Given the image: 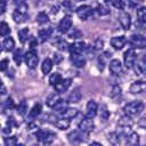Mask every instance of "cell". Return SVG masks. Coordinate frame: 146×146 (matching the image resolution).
Listing matches in <instances>:
<instances>
[{
	"mask_svg": "<svg viewBox=\"0 0 146 146\" xmlns=\"http://www.w3.org/2000/svg\"><path fill=\"white\" fill-rule=\"evenodd\" d=\"M144 107H145V105H144L143 102L135 100V102H131V103L127 104L123 107V112H124V115H127L129 117H133V116L139 115L144 111Z\"/></svg>",
	"mask_w": 146,
	"mask_h": 146,
	"instance_id": "1",
	"label": "cell"
},
{
	"mask_svg": "<svg viewBox=\"0 0 146 146\" xmlns=\"http://www.w3.org/2000/svg\"><path fill=\"white\" fill-rule=\"evenodd\" d=\"M136 60H137V54H136V51L133 50V48L127 49V50L124 51V55H123V64H124V66H125L128 70H130V68L133 67Z\"/></svg>",
	"mask_w": 146,
	"mask_h": 146,
	"instance_id": "2",
	"label": "cell"
},
{
	"mask_svg": "<svg viewBox=\"0 0 146 146\" xmlns=\"http://www.w3.org/2000/svg\"><path fill=\"white\" fill-rule=\"evenodd\" d=\"M67 139H68V141L71 144L78 145V144H80V143H82V141H84V140L88 139V133H86L83 131H80V130L79 131L78 130H74V131H72V132L68 133Z\"/></svg>",
	"mask_w": 146,
	"mask_h": 146,
	"instance_id": "3",
	"label": "cell"
},
{
	"mask_svg": "<svg viewBox=\"0 0 146 146\" xmlns=\"http://www.w3.org/2000/svg\"><path fill=\"white\" fill-rule=\"evenodd\" d=\"M38 140L44 145H49L50 143L54 141V138H55V133L51 132V131H48V130H39L36 133H35Z\"/></svg>",
	"mask_w": 146,
	"mask_h": 146,
	"instance_id": "4",
	"label": "cell"
},
{
	"mask_svg": "<svg viewBox=\"0 0 146 146\" xmlns=\"http://www.w3.org/2000/svg\"><path fill=\"white\" fill-rule=\"evenodd\" d=\"M129 43L132 48L145 49L146 48V36L141 35V34H133V35H131Z\"/></svg>",
	"mask_w": 146,
	"mask_h": 146,
	"instance_id": "5",
	"label": "cell"
},
{
	"mask_svg": "<svg viewBox=\"0 0 146 146\" xmlns=\"http://www.w3.org/2000/svg\"><path fill=\"white\" fill-rule=\"evenodd\" d=\"M94 11H95V10H94L90 6H88V5H82V6L78 7V9H76V15H78V17H79L80 19L86 21V19H89V18L94 15Z\"/></svg>",
	"mask_w": 146,
	"mask_h": 146,
	"instance_id": "6",
	"label": "cell"
},
{
	"mask_svg": "<svg viewBox=\"0 0 146 146\" xmlns=\"http://www.w3.org/2000/svg\"><path fill=\"white\" fill-rule=\"evenodd\" d=\"M24 60H25V64L27 65L29 68H35L38 63H39V58H38V55L35 54L34 50H30L27 52H25L24 55Z\"/></svg>",
	"mask_w": 146,
	"mask_h": 146,
	"instance_id": "7",
	"label": "cell"
},
{
	"mask_svg": "<svg viewBox=\"0 0 146 146\" xmlns=\"http://www.w3.org/2000/svg\"><path fill=\"white\" fill-rule=\"evenodd\" d=\"M95 128V124H94V121L90 117H84L83 120L80 121L79 123V129L80 131H83L86 133H90Z\"/></svg>",
	"mask_w": 146,
	"mask_h": 146,
	"instance_id": "8",
	"label": "cell"
},
{
	"mask_svg": "<svg viewBox=\"0 0 146 146\" xmlns=\"http://www.w3.org/2000/svg\"><path fill=\"white\" fill-rule=\"evenodd\" d=\"M72 18L70 17V16H64L62 19H60V22L58 23V31L60 32V33H67L70 30H71V27H72Z\"/></svg>",
	"mask_w": 146,
	"mask_h": 146,
	"instance_id": "9",
	"label": "cell"
},
{
	"mask_svg": "<svg viewBox=\"0 0 146 146\" xmlns=\"http://www.w3.org/2000/svg\"><path fill=\"white\" fill-rule=\"evenodd\" d=\"M97 112H98V104L92 99L89 100L86 105V116L90 117V119H94L96 116Z\"/></svg>",
	"mask_w": 146,
	"mask_h": 146,
	"instance_id": "10",
	"label": "cell"
},
{
	"mask_svg": "<svg viewBox=\"0 0 146 146\" xmlns=\"http://www.w3.org/2000/svg\"><path fill=\"white\" fill-rule=\"evenodd\" d=\"M108 66H110V72L113 75H121L123 73V66L119 59H112Z\"/></svg>",
	"mask_w": 146,
	"mask_h": 146,
	"instance_id": "11",
	"label": "cell"
},
{
	"mask_svg": "<svg viewBox=\"0 0 146 146\" xmlns=\"http://www.w3.org/2000/svg\"><path fill=\"white\" fill-rule=\"evenodd\" d=\"M67 50L70 54H82L86 50V43L83 41H75L68 46Z\"/></svg>",
	"mask_w": 146,
	"mask_h": 146,
	"instance_id": "12",
	"label": "cell"
},
{
	"mask_svg": "<svg viewBox=\"0 0 146 146\" xmlns=\"http://www.w3.org/2000/svg\"><path fill=\"white\" fill-rule=\"evenodd\" d=\"M119 23L124 30H129L131 26V17L127 11H121L119 14Z\"/></svg>",
	"mask_w": 146,
	"mask_h": 146,
	"instance_id": "13",
	"label": "cell"
},
{
	"mask_svg": "<svg viewBox=\"0 0 146 146\" xmlns=\"http://www.w3.org/2000/svg\"><path fill=\"white\" fill-rule=\"evenodd\" d=\"M71 83H72V80H71V79H62L58 83H56V84L54 86V88H55L56 92H58V94L66 92V91L68 90Z\"/></svg>",
	"mask_w": 146,
	"mask_h": 146,
	"instance_id": "14",
	"label": "cell"
},
{
	"mask_svg": "<svg viewBox=\"0 0 146 146\" xmlns=\"http://www.w3.org/2000/svg\"><path fill=\"white\" fill-rule=\"evenodd\" d=\"M127 43V39L125 36L123 35H120V36H114L111 39V46L115 49V50H121L124 44Z\"/></svg>",
	"mask_w": 146,
	"mask_h": 146,
	"instance_id": "15",
	"label": "cell"
},
{
	"mask_svg": "<svg viewBox=\"0 0 146 146\" xmlns=\"http://www.w3.org/2000/svg\"><path fill=\"white\" fill-rule=\"evenodd\" d=\"M133 68H135V71L138 75H146V56H144L138 62L136 60V63L133 65Z\"/></svg>",
	"mask_w": 146,
	"mask_h": 146,
	"instance_id": "16",
	"label": "cell"
},
{
	"mask_svg": "<svg viewBox=\"0 0 146 146\" xmlns=\"http://www.w3.org/2000/svg\"><path fill=\"white\" fill-rule=\"evenodd\" d=\"M146 90V82L145 81H136L130 86L131 94H140Z\"/></svg>",
	"mask_w": 146,
	"mask_h": 146,
	"instance_id": "17",
	"label": "cell"
},
{
	"mask_svg": "<svg viewBox=\"0 0 146 146\" xmlns=\"http://www.w3.org/2000/svg\"><path fill=\"white\" fill-rule=\"evenodd\" d=\"M71 62L76 67H82L86 63V58L81 54H71Z\"/></svg>",
	"mask_w": 146,
	"mask_h": 146,
	"instance_id": "18",
	"label": "cell"
},
{
	"mask_svg": "<svg viewBox=\"0 0 146 146\" xmlns=\"http://www.w3.org/2000/svg\"><path fill=\"white\" fill-rule=\"evenodd\" d=\"M52 34V29L51 27H44V29H41L39 31V39L41 42H44L47 41Z\"/></svg>",
	"mask_w": 146,
	"mask_h": 146,
	"instance_id": "19",
	"label": "cell"
},
{
	"mask_svg": "<svg viewBox=\"0 0 146 146\" xmlns=\"http://www.w3.org/2000/svg\"><path fill=\"white\" fill-rule=\"evenodd\" d=\"M52 65H54V60L50 58H46L43 59L42 64H41V71L43 74H49L50 71L52 70Z\"/></svg>",
	"mask_w": 146,
	"mask_h": 146,
	"instance_id": "20",
	"label": "cell"
},
{
	"mask_svg": "<svg viewBox=\"0 0 146 146\" xmlns=\"http://www.w3.org/2000/svg\"><path fill=\"white\" fill-rule=\"evenodd\" d=\"M60 99V97H59V95H58V92H52V94H50V95H48L47 96V99H46V104H47V106L48 107H54V105L58 102Z\"/></svg>",
	"mask_w": 146,
	"mask_h": 146,
	"instance_id": "21",
	"label": "cell"
},
{
	"mask_svg": "<svg viewBox=\"0 0 146 146\" xmlns=\"http://www.w3.org/2000/svg\"><path fill=\"white\" fill-rule=\"evenodd\" d=\"M68 107V105H67V102H65L64 99H59L55 105H54V111H56L57 113H59V114H63L64 112H65V110Z\"/></svg>",
	"mask_w": 146,
	"mask_h": 146,
	"instance_id": "22",
	"label": "cell"
},
{
	"mask_svg": "<svg viewBox=\"0 0 146 146\" xmlns=\"http://www.w3.org/2000/svg\"><path fill=\"white\" fill-rule=\"evenodd\" d=\"M1 44H2V48L6 51H11L15 48V41L10 36H5V40H3V42Z\"/></svg>",
	"mask_w": 146,
	"mask_h": 146,
	"instance_id": "23",
	"label": "cell"
},
{
	"mask_svg": "<svg viewBox=\"0 0 146 146\" xmlns=\"http://www.w3.org/2000/svg\"><path fill=\"white\" fill-rule=\"evenodd\" d=\"M41 111H42V105L40 104V103H36L33 107H32V110L30 111V115H29V120H33V119H35V117H38L40 114H41Z\"/></svg>",
	"mask_w": 146,
	"mask_h": 146,
	"instance_id": "24",
	"label": "cell"
},
{
	"mask_svg": "<svg viewBox=\"0 0 146 146\" xmlns=\"http://www.w3.org/2000/svg\"><path fill=\"white\" fill-rule=\"evenodd\" d=\"M127 141L129 146H139V136L137 132H131L127 136Z\"/></svg>",
	"mask_w": 146,
	"mask_h": 146,
	"instance_id": "25",
	"label": "cell"
},
{
	"mask_svg": "<svg viewBox=\"0 0 146 146\" xmlns=\"http://www.w3.org/2000/svg\"><path fill=\"white\" fill-rule=\"evenodd\" d=\"M54 125L60 130H66L68 127H70V120L68 119H65V117H62V119H57V121L54 123Z\"/></svg>",
	"mask_w": 146,
	"mask_h": 146,
	"instance_id": "26",
	"label": "cell"
},
{
	"mask_svg": "<svg viewBox=\"0 0 146 146\" xmlns=\"http://www.w3.org/2000/svg\"><path fill=\"white\" fill-rule=\"evenodd\" d=\"M81 97L82 96H81L80 90L79 89H74L72 92H70V95L67 97V102L68 103H78V102H80Z\"/></svg>",
	"mask_w": 146,
	"mask_h": 146,
	"instance_id": "27",
	"label": "cell"
},
{
	"mask_svg": "<svg viewBox=\"0 0 146 146\" xmlns=\"http://www.w3.org/2000/svg\"><path fill=\"white\" fill-rule=\"evenodd\" d=\"M13 18H14V21L16 22V23H23V22H25L26 21V18H27V15H26V13H22V11H19V10H15L14 13H13Z\"/></svg>",
	"mask_w": 146,
	"mask_h": 146,
	"instance_id": "28",
	"label": "cell"
},
{
	"mask_svg": "<svg viewBox=\"0 0 146 146\" xmlns=\"http://www.w3.org/2000/svg\"><path fill=\"white\" fill-rule=\"evenodd\" d=\"M79 114V111H78V108H75V107H67L66 110H65V112L62 114L63 115V117H65V119H73V117H75L76 115Z\"/></svg>",
	"mask_w": 146,
	"mask_h": 146,
	"instance_id": "29",
	"label": "cell"
},
{
	"mask_svg": "<svg viewBox=\"0 0 146 146\" xmlns=\"http://www.w3.org/2000/svg\"><path fill=\"white\" fill-rule=\"evenodd\" d=\"M121 95H122V90H121V88H120L117 84L113 86L112 89H111V94H110L111 98L114 99V100H119V99L121 98Z\"/></svg>",
	"mask_w": 146,
	"mask_h": 146,
	"instance_id": "30",
	"label": "cell"
},
{
	"mask_svg": "<svg viewBox=\"0 0 146 146\" xmlns=\"http://www.w3.org/2000/svg\"><path fill=\"white\" fill-rule=\"evenodd\" d=\"M108 57H110V52H104V54H102V55H99L97 57V64H98V68L100 71H103V68H104Z\"/></svg>",
	"mask_w": 146,
	"mask_h": 146,
	"instance_id": "31",
	"label": "cell"
},
{
	"mask_svg": "<svg viewBox=\"0 0 146 146\" xmlns=\"http://www.w3.org/2000/svg\"><path fill=\"white\" fill-rule=\"evenodd\" d=\"M18 38H19V41L22 43L26 42V40L30 38V32H29V29L27 27H24L22 30L18 31Z\"/></svg>",
	"mask_w": 146,
	"mask_h": 146,
	"instance_id": "32",
	"label": "cell"
},
{
	"mask_svg": "<svg viewBox=\"0 0 146 146\" xmlns=\"http://www.w3.org/2000/svg\"><path fill=\"white\" fill-rule=\"evenodd\" d=\"M95 11H96L98 15H100V16H105V15H108V14H110L108 7H107L106 5H104V3H99V5L97 6V8H96Z\"/></svg>",
	"mask_w": 146,
	"mask_h": 146,
	"instance_id": "33",
	"label": "cell"
},
{
	"mask_svg": "<svg viewBox=\"0 0 146 146\" xmlns=\"http://www.w3.org/2000/svg\"><path fill=\"white\" fill-rule=\"evenodd\" d=\"M9 33H10V27H9L8 23L1 22L0 23V35L1 36H8Z\"/></svg>",
	"mask_w": 146,
	"mask_h": 146,
	"instance_id": "34",
	"label": "cell"
},
{
	"mask_svg": "<svg viewBox=\"0 0 146 146\" xmlns=\"http://www.w3.org/2000/svg\"><path fill=\"white\" fill-rule=\"evenodd\" d=\"M16 111L19 115H25L26 111H27V103L25 100H22L17 106H16Z\"/></svg>",
	"mask_w": 146,
	"mask_h": 146,
	"instance_id": "35",
	"label": "cell"
},
{
	"mask_svg": "<svg viewBox=\"0 0 146 146\" xmlns=\"http://www.w3.org/2000/svg\"><path fill=\"white\" fill-rule=\"evenodd\" d=\"M137 17L139 19V22L141 23H146V7H139L137 10Z\"/></svg>",
	"mask_w": 146,
	"mask_h": 146,
	"instance_id": "36",
	"label": "cell"
},
{
	"mask_svg": "<svg viewBox=\"0 0 146 146\" xmlns=\"http://www.w3.org/2000/svg\"><path fill=\"white\" fill-rule=\"evenodd\" d=\"M48 21H49V17H48V15L44 13V11H41V13H39L38 15H36V22L39 23V24H46V23H48Z\"/></svg>",
	"mask_w": 146,
	"mask_h": 146,
	"instance_id": "37",
	"label": "cell"
},
{
	"mask_svg": "<svg viewBox=\"0 0 146 146\" xmlns=\"http://www.w3.org/2000/svg\"><path fill=\"white\" fill-rule=\"evenodd\" d=\"M63 78H62V75L59 74V73H52L51 75H50V78H49V83L54 87L56 83H58L60 80H62Z\"/></svg>",
	"mask_w": 146,
	"mask_h": 146,
	"instance_id": "38",
	"label": "cell"
},
{
	"mask_svg": "<svg viewBox=\"0 0 146 146\" xmlns=\"http://www.w3.org/2000/svg\"><path fill=\"white\" fill-rule=\"evenodd\" d=\"M120 125H123V127H131L133 124V121L131 120V117L129 116H124V117H121L120 119V122H119Z\"/></svg>",
	"mask_w": 146,
	"mask_h": 146,
	"instance_id": "39",
	"label": "cell"
},
{
	"mask_svg": "<svg viewBox=\"0 0 146 146\" xmlns=\"http://www.w3.org/2000/svg\"><path fill=\"white\" fill-rule=\"evenodd\" d=\"M3 143H5V146H16L17 144V138L15 136H11V137H6L3 139Z\"/></svg>",
	"mask_w": 146,
	"mask_h": 146,
	"instance_id": "40",
	"label": "cell"
},
{
	"mask_svg": "<svg viewBox=\"0 0 146 146\" xmlns=\"http://www.w3.org/2000/svg\"><path fill=\"white\" fill-rule=\"evenodd\" d=\"M112 5L116 9H123L124 8V1L123 0H111Z\"/></svg>",
	"mask_w": 146,
	"mask_h": 146,
	"instance_id": "41",
	"label": "cell"
},
{
	"mask_svg": "<svg viewBox=\"0 0 146 146\" xmlns=\"http://www.w3.org/2000/svg\"><path fill=\"white\" fill-rule=\"evenodd\" d=\"M16 9L19 10V11H22V13H27V5L24 1H21V2L17 3Z\"/></svg>",
	"mask_w": 146,
	"mask_h": 146,
	"instance_id": "42",
	"label": "cell"
},
{
	"mask_svg": "<svg viewBox=\"0 0 146 146\" xmlns=\"http://www.w3.org/2000/svg\"><path fill=\"white\" fill-rule=\"evenodd\" d=\"M57 46H58V48H59L60 50H67V48H68V44H67L66 41L63 40V39H59V40L57 41Z\"/></svg>",
	"mask_w": 146,
	"mask_h": 146,
	"instance_id": "43",
	"label": "cell"
},
{
	"mask_svg": "<svg viewBox=\"0 0 146 146\" xmlns=\"http://www.w3.org/2000/svg\"><path fill=\"white\" fill-rule=\"evenodd\" d=\"M100 117H102V120H108V117H110V112H108V110L106 108V107H103L102 108V113H100Z\"/></svg>",
	"mask_w": 146,
	"mask_h": 146,
	"instance_id": "44",
	"label": "cell"
},
{
	"mask_svg": "<svg viewBox=\"0 0 146 146\" xmlns=\"http://www.w3.org/2000/svg\"><path fill=\"white\" fill-rule=\"evenodd\" d=\"M21 54H22V50L21 49H17L16 52H15V55H14V59L16 60L17 64H21V59L23 58V55H21Z\"/></svg>",
	"mask_w": 146,
	"mask_h": 146,
	"instance_id": "45",
	"label": "cell"
},
{
	"mask_svg": "<svg viewBox=\"0 0 146 146\" xmlns=\"http://www.w3.org/2000/svg\"><path fill=\"white\" fill-rule=\"evenodd\" d=\"M5 108H14V106H15V104H14V102H13V99L10 98V97H8L6 100H5Z\"/></svg>",
	"mask_w": 146,
	"mask_h": 146,
	"instance_id": "46",
	"label": "cell"
},
{
	"mask_svg": "<svg viewBox=\"0 0 146 146\" xmlns=\"http://www.w3.org/2000/svg\"><path fill=\"white\" fill-rule=\"evenodd\" d=\"M57 116L56 115H54V114H47L46 115V120H47V122L48 123H51V124H54L56 121H57Z\"/></svg>",
	"mask_w": 146,
	"mask_h": 146,
	"instance_id": "47",
	"label": "cell"
},
{
	"mask_svg": "<svg viewBox=\"0 0 146 146\" xmlns=\"http://www.w3.org/2000/svg\"><path fill=\"white\" fill-rule=\"evenodd\" d=\"M7 3H8V0H0V14L6 11Z\"/></svg>",
	"mask_w": 146,
	"mask_h": 146,
	"instance_id": "48",
	"label": "cell"
},
{
	"mask_svg": "<svg viewBox=\"0 0 146 146\" xmlns=\"http://www.w3.org/2000/svg\"><path fill=\"white\" fill-rule=\"evenodd\" d=\"M8 66V59H3L0 62V71H5Z\"/></svg>",
	"mask_w": 146,
	"mask_h": 146,
	"instance_id": "49",
	"label": "cell"
},
{
	"mask_svg": "<svg viewBox=\"0 0 146 146\" xmlns=\"http://www.w3.org/2000/svg\"><path fill=\"white\" fill-rule=\"evenodd\" d=\"M129 1V6L130 7H137L143 0H128Z\"/></svg>",
	"mask_w": 146,
	"mask_h": 146,
	"instance_id": "50",
	"label": "cell"
},
{
	"mask_svg": "<svg viewBox=\"0 0 146 146\" xmlns=\"http://www.w3.org/2000/svg\"><path fill=\"white\" fill-rule=\"evenodd\" d=\"M102 48H103V41H102V39H98V40L96 41V43H95V49L100 50Z\"/></svg>",
	"mask_w": 146,
	"mask_h": 146,
	"instance_id": "51",
	"label": "cell"
},
{
	"mask_svg": "<svg viewBox=\"0 0 146 146\" xmlns=\"http://www.w3.org/2000/svg\"><path fill=\"white\" fill-rule=\"evenodd\" d=\"M8 127H10V128H11V127H17V123H16L13 119H9V120H8Z\"/></svg>",
	"mask_w": 146,
	"mask_h": 146,
	"instance_id": "52",
	"label": "cell"
},
{
	"mask_svg": "<svg viewBox=\"0 0 146 146\" xmlns=\"http://www.w3.org/2000/svg\"><path fill=\"white\" fill-rule=\"evenodd\" d=\"M139 125H140V127H143V128H146V116H145V117H143V119L139 121Z\"/></svg>",
	"mask_w": 146,
	"mask_h": 146,
	"instance_id": "53",
	"label": "cell"
},
{
	"mask_svg": "<svg viewBox=\"0 0 146 146\" xmlns=\"http://www.w3.org/2000/svg\"><path fill=\"white\" fill-rule=\"evenodd\" d=\"M3 94H6V88L3 87L2 81L0 80V95H3Z\"/></svg>",
	"mask_w": 146,
	"mask_h": 146,
	"instance_id": "54",
	"label": "cell"
},
{
	"mask_svg": "<svg viewBox=\"0 0 146 146\" xmlns=\"http://www.w3.org/2000/svg\"><path fill=\"white\" fill-rule=\"evenodd\" d=\"M35 46H36V40H35V39L32 36V41L30 42V47H31V48H34Z\"/></svg>",
	"mask_w": 146,
	"mask_h": 146,
	"instance_id": "55",
	"label": "cell"
},
{
	"mask_svg": "<svg viewBox=\"0 0 146 146\" xmlns=\"http://www.w3.org/2000/svg\"><path fill=\"white\" fill-rule=\"evenodd\" d=\"M89 146H103L100 143H98V141H94V143H91Z\"/></svg>",
	"mask_w": 146,
	"mask_h": 146,
	"instance_id": "56",
	"label": "cell"
},
{
	"mask_svg": "<svg viewBox=\"0 0 146 146\" xmlns=\"http://www.w3.org/2000/svg\"><path fill=\"white\" fill-rule=\"evenodd\" d=\"M16 146H25L24 144H16Z\"/></svg>",
	"mask_w": 146,
	"mask_h": 146,
	"instance_id": "57",
	"label": "cell"
},
{
	"mask_svg": "<svg viewBox=\"0 0 146 146\" xmlns=\"http://www.w3.org/2000/svg\"><path fill=\"white\" fill-rule=\"evenodd\" d=\"M1 46H2V44L0 43V52H1V50H2V47H1Z\"/></svg>",
	"mask_w": 146,
	"mask_h": 146,
	"instance_id": "58",
	"label": "cell"
},
{
	"mask_svg": "<svg viewBox=\"0 0 146 146\" xmlns=\"http://www.w3.org/2000/svg\"><path fill=\"white\" fill-rule=\"evenodd\" d=\"M76 1H84V0H76Z\"/></svg>",
	"mask_w": 146,
	"mask_h": 146,
	"instance_id": "59",
	"label": "cell"
}]
</instances>
